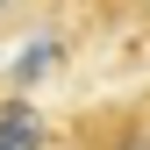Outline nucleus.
Segmentation results:
<instances>
[{
    "label": "nucleus",
    "mask_w": 150,
    "mask_h": 150,
    "mask_svg": "<svg viewBox=\"0 0 150 150\" xmlns=\"http://www.w3.org/2000/svg\"><path fill=\"white\" fill-rule=\"evenodd\" d=\"M57 150H150V79L57 115Z\"/></svg>",
    "instance_id": "nucleus-1"
},
{
    "label": "nucleus",
    "mask_w": 150,
    "mask_h": 150,
    "mask_svg": "<svg viewBox=\"0 0 150 150\" xmlns=\"http://www.w3.org/2000/svg\"><path fill=\"white\" fill-rule=\"evenodd\" d=\"M64 7L79 14L86 36H100L115 50H143L150 43V0H64Z\"/></svg>",
    "instance_id": "nucleus-2"
},
{
    "label": "nucleus",
    "mask_w": 150,
    "mask_h": 150,
    "mask_svg": "<svg viewBox=\"0 0 150 150\" xmlns=\"http://www.w3.org/2000/svg\"><path fill=\"white\" fill-rule=\"evenodd\" d=\"M0 150H57V115H43L29 93H0Z\"/></svg>",
    "instance_id": "nucleus-3"
},
{
    "label": "nucleus",
    "mask_w": 150,
    "mask_h": 150,
    "mask_svg": "<svg viewBox=\"0 0 150 150\" xmlns=\"http://www.w3.org/2000/svg\"><path fill=\"white\" fill-rule=\"evenodd\" d=\"M29 7H43V0H0V36H7L14 22H22V14H29Z\"/></svg>",
    "instance_id": "nucleus-4"
}]
</instances>
